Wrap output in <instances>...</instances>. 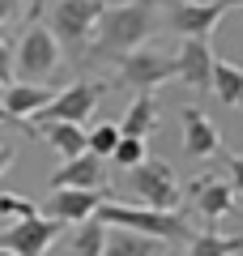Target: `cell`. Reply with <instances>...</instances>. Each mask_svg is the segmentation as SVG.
Returning a JSON list of instances; mask_svg holds the SVG:
<instances>
[{
	"instance_id": "cell-1",
	"label": "cell",
	"mask_w": 243,
	"mask_h": 256,
	"mask_svg": "<svg viewBox=\"0 0 243 256\" xmlns=\"http://www.w3.org/2000/svg\"><path fill=\"white\" fill-rule=\"evenodd\" d=\"M162 30V0H120L107 4L98 22V34H94L90 60H124V56L141 52L154 34Z\"/></svg>"
},
{
	"instance_id": "cell-2",
	"label": "cell",
	"mask_w": 243,
	"mask_h": 256,
	"mask_svg": "<svg viewBox=\"0 0 243 256\" xmlns=\"http://www.w3.org/2000/svg\"><path fill=\"white\" fill-rule=\"evenodd\" d=\"M102 13H107V4L102 0H56L52 4V34L56 43L64 47V56H68L72 64H86L90 60V47H94V34H98V22Z\"/></svg>"
},
{
	"instance_id": "cell-3",
	"label": "cell",
	"mask_w": 243,
	"mask_h": 256,
	"mask_svg": "<svg viewBox=\"0 0 243 256\" xmlns=\"http://www.w3.org/2000/svg\"><path fill=\"white\" fill-rule=\"evenodd\" d=\"M98 218L116 230H132V235L145 239H158V244H192V226L180 210L175 214H162V210H141V205H124V201H111L98 210Z\"/></svg>"
},
{
	"instance_id": "cell-4",
	"label": "cell",
	"mask_w": 243,
	"mask_h": 256,
	"mask_svg": "<svg viewBox=\"0 0 243 256\" xmlns=\"http://www.w3.org/2000/svg\"><path fill=\"white\" fill-rule=\"evenodd\" d=\"M128 196L141 210H162V214H175L184 205V188L166 158H145L141 166H132L128 171Z\"/></svg>"
},
{
	"instance_id": "cell-5",
	"label": "cell",
	"mask_w": 243,
	"mask_h": 256,
	"mask_svg": "<svg viewBox=\"0 0 243 256\" xmlns=\"http://www.w3.org/2000/svg\"><path fill=\"white\" fill-rule=\"evenodd\" d=\"M60 68V43L43 26V18L30 22V30L22 34V43L13 47V73L26 86H43V77H52Z\"/></svg>"
},
{
	"instance_id": "cell-6",
	"label": "cell",
	"mask_w": 243,
	"mask_h": 256,
	"mask_svg": "<svg viewBox=\"0 0 243 256\" xmlns=\"http://www.w3.org/2000/svg\"><path fill=\"white\" fill-rule=\"evenodd\" d=\"M171 77H180V60H175L171 52H162V47H141V52H132V56L120 60L116 82L132 86V90H141V94H154V86L171 82Z\"/></svg>"
},
{
	"instance_id": "cell-7",
	"label": "cell",
	"mask_w": 243,
	"mask_h": 256,
	"mask_svg": "<svg viewBox=\"0 0 243 256\" xmlns=\"http://www.w3.org/2000/svg\"><path fill=\"white\" fill-rule=\"evenodd\" d=\"M226 0H162V26L184 38H209L214 26L226 18Z\"/></svg>"
},
{
	"instance_id": "cell-8",
	"label": "cell",
	"mask_w": 243,
	"mask_h": 256,
	"mask_svg": "<svg viewBox=\"0 0 243 256\" xmlns=\"http://www.w3.org/2000/svg\"><path fill=\"white\" fill-rule=\"evenodd\" d=\"M102 94H111L107 82H72L68 90L56 94V102L34 120V124H86Z\"/></svg>"
},
{
	"instance_id": "cell-9",
	"label": "cell",
	"mask_w": 243,
	"mask_h": 256,
	"mask_svg": "<svg viewBox=\"0 0 243 256\" xmlns=\"http://www.w3.org/2000/svg\"><path fill=\"white\" fill-rule=\"evenodd\" d=\"M60 235H64V222L38 214L30 222H13L9 230H0V248L4 252H18V256H47V248Z\"/></svg>"
},
{
	"instance_id": "cell-10",
	"label": "cell",
	"mask_w": 243,
	"mask_h": 256,
	"mask_svg": "<svg viewBox=\"0 0 243 256\" xmlns=\"http://www.w3.org/2000/svg\"><path fill=\"white\" fill-rule=\"evenodd\" d=\"M184 196H188L192 210L209 222V230H214L218 222L234 210V201H239V192L230 188V180H218V175H196V180L184 188Z\"/></svg>"
},
{
	"instance_id": "cell-11",
	"label": "cell",
	"mask_w": 243,
	"mask_h": 256,
	"mask_svg": "<svg viewBox=\"0 0 243 256\" xmlns=\"http://www.w3.org/2000/svg\"><path fill=\"white\" fill-rule=\"evenodd\" d=\"M175 60H180V82L192 86L196 94H214V47H209V38H184L180 52H175Z\"/></svg>"
},
{
	"instance_id": "cell-12",
	"label": "cell",
	"mask_w": 243,
	"mask_h": 256,
	"mask_svg": "<svg viewBox=\"0 0 243 256\" xmlns=\"http://www.w3.org/2000/svg\"><path fill=\"white\" fill-rule=\"evenodd\" d=\"M56 94H60V90H52V86H26V82H13L9 90L0 94V98H4V107H9V116L18 120L22 132H34V124H30V120L43 116V111L56 102Z\"/></svg>"
},
{
	"instance_id": "cell-13",
	"label": "cell",
	"mask_w": 243,
	"mask_h": 256,
	"mask_svg": "<svg viewBox=\"0 0 243 256\" xmlns=\"http://www.w3.org/2000/svg\"><path fill=\"white\" fill-rule=\"evenodd\" d=\"M107 205V192H77V188H64L47 196V218L64 222V226H81V222L98 218V210Z\"/></svg>"
},
{
	"instance_id": "cell-14",
	"label": "cell",
	"mask_w": 243,
	"mask_h": 256,
	"mask_svg": "<svg viewBox=\"0 0 243 256\" xmlns=\"http://www.w3.org/2000/svg\"><path fill=\"white\" fill-rule=\"evenodd\" d=\"M52 192H64V188H77V192H102L107 188V166H102L98 154H81L72 162H64L60 171H52Z\"/></svg>"
},
{
	"instance_id": "cell-15",
	"label": "cell",
	"mask_w": 243,
	"mask_h": 256,
	"mask_svg": "<svg viewBox=\"0 0 243 256\" xmlns=\"http://www.w3.org/2000/svg\"><path fill=\"white\" fill-rule=\"evenodd\" d=\"M180 120H184V150H188V158H214L218 146H222L214 120H209L200 107H184Z\"/></svg>"
},
{
	"instance_id": "cell-16",
	"label": "cell",
	"mask_w": 243,
	"mask_h": 256,
	"mask_svg": "<svg viewBox=\"0 0 243 256\" xmlns=\"http://www.w3.org/2000/svg\"><path fill=\"white\" fill-rule=\"evenodd\" d=\"M34 128L47 137V146H52L60 158H68V162L81 158V154H90V132H86L81 124H34Z\"/></svg>"
},
{
	"instance_id": "cell-17",
	"label": "cell",
	"mask_w": 243,
	"mask_h": 256,
	"mask_svg": "<svg viewBox=\"0 0 243 256\" xmlns=\"http://www.w3.org/2000/svg\"><path fill=\"white\" fill-rule=\"evenodd\" d=\"M154 128H158V98H154V94H136V98L128 102L124 120H120V132H124V137L145 141Z\"/></svg>"
},
{
	"instance_id": "cell-18",
	"label": "cell",
	"mask_w": 243,
	"mask_h": 256,
	"mask_svg": "<svg viewBox=\"0 0 243 256\" xmlns=\"http://www.w3.org/2000/svg\"><path fill=\"white\" fill-rule=\"evenodd\" d=\"M107 239H111V226L102 218H90L81 222L68 239V256H102L107 252Z\"/></svg>"
},
{
	"instance_id": "cell-19",
	"label": "cell",
	"mask_w": 243,
	"mask_h": 256,
	"mask_svg": "<svg viewBox=\"0 0 243 256\" xmlns=\"http://www.w3.org/2000/svg\"><path fill=\"white\" fill-rule=\"evenodd\" d=\"M214 94L218 102H226L230 111H243V68L230 60H218L214 64Z\"/></svg>"
},
{
	"instance_id": "cell-20",
	"label": "cell",
	"mask_w": 243,
	"mask_h": 256,
	"mask_svg": "<svg viewBox=\"0 0 243 256\" xmlns=\"http://www.w3.org/2000/svg\"><path fill=\"white\" fill-rule=\"evenodd\" d=\"M243 252V235H218V230H200V235H192V248L188 256H239Z\"/></svg>"
},
{
	"instance_id": "cell-21",
	"label": "cell",
	"mask_w": 243,
	"mask_h": 256,
	"mask_svg": "<svg viewBox=\"0 0 243 256\" xmlns=\"http://www.w3.org/2000/svg\"><path fill=\"white\" fill-rule=\"evenodd\" d=\"M102 256H158V239L132 235V230H111L107 252H102Z\"/></svg>"
},
{
	"instance_id": "cell-22",
	"label": "cell",
	"mask_w": 243,
	"mask_h": 256,
	"mask_svg": "<svg viewBox=\"0 0 243 256\" xmlns=\"http://www.w3.org/2000/svg\"><path fill=\"white\" fill-rule=\"evenodd\" d=\"M120 141H124V132H120V124H98L90 132V154H98V158H111L120 150Z\"/></svg>"
},
{
	"instance_id": "cell-23",
	"label": "cell",
	"mask_w": 243,
	"mask_h": 256,
	"mask_svg": "<svg viewBox=\"0 0 243 256\" xmlns=\"http://www.w3.org/2000/svg\"><path fill=\"white\" fill-rule=\"evenodd\" d=\"M145 158H150V154H145V141L124 137V141H120V150L111 154V162H116V166H124V171H132V166H141Z\"/></svg>"
},
{
	"instance_id": "cell-24",
	"label": "cell",
	"mask_w": 243,
	"mask_h": 256,
	"mask_svg": "<svg viewBox=\"0 0 243 256\" xmlns=\"http://www.w3.org/2000/svg\"><path fill=\"white\" fill-rule=\"evenodd\" d=\"M0 214L18 218V222H30V218H38V205L26 201V196H13V192H0Z\"/></svg>"
},
{
	"instance_id": "cell-25",
	"label": "cell",
	"mask_w": 243,
	"mask_h": 256,
	"mask_svg": "<svg viewBox=\"0 0 243 256\" xmlns=\"http://www.w3.org/2000/svg\"><path fill=\"white\" fill-rule=\"evenodd\" d=\"M13 86V47L0 43V90H9Z\"/></svg>"
},
{
	"instance_id": "cell-26",
	"label": "cell",
	"mask_w": 243,
	"mask_h": 256,
	"mask_svg": "<svg viewBox=\"0 0 243 256\" xmlns=\"http://www.w3.org/2000/svg\"><path fill=\"white\" fill-rule=\"evenodd\" d=\"M226 175H230V188L243 196V154H226Z\"/></svg>"
},
{
	"instance_id": "cell-27",
	"label": "cell",
	"mask_w": 243,
	"mask_h": 256,
	"mask_svg": "<svg viewBox=\"0 0 243 256\" xmlns=\"http://www.w3.org/2000/svg\"><path fill=\"white\" fill-rule=\"evenodd\" d=\"M22 13V0H0V26H4V22H13Z\"/></svg>"
},
{
	"instance_id": "cell-28",
	"label": "cell",
	"mask_w": 243,
	"mask_h": 256,
	"mask_svg": "<svg viewBox=\"0 0 243 256\" xmlns=\"http://www.w3.org/2000/svg\"><path fill=\"white\" fill-rule=\"evenodd\" d=\"M13 158H18V150H13V146H4V141H0V175H4V171H9V166H13Z\"/></svg>"
},
{
	"instance_id": "cell-29",
	"label": "cell",
	"mask_w": 243,
	"mask_h": 256,
	"mask_svg": "<svg viewBox=\"0 0 243 256\" xmlns=\"http://www.w3.org/2000/svg\"><path fill=\"white\" fill-rule=\"evenodd\" d=\"M0 124H13V128H18V120L9 116V107H4V98H0Z\"/></svg>"
},
{
	"instance_id": "cell-30",
	"label": "cell",
	"mask_w": 243,
	"mask_h": 256,
	"mask_svg": "<svg viewBox=\"0 0 243 256\" xmlns=\"http://www.w3.org/2000/svg\"><path fill=\"white\" fill-rule=\"evenodd\" d=\"M38 13H43V0H30V22H34Z\"/></svg>"
},
{
	"instance_id": "cell-31",
	"label": "cell",
	"mask_w": 243,
	"mask_h": 256,
	"mask_svg": "<svg viewBox=\"0 0 243 256\" xmlns=\"http://www.w3.org/2000/svg\"><path fill=\"white\" fill-rule=\"evenodd\" d=\"M226 4H230V9H243V0H226Z\"/></svg>"
},
{
	"instance_id": "cell-32",
	"label": "cell",
	"mask_w": 243,
	"mask_h": 256,
	"mask_svg": "<svg viewBox=\"0 0 243 256\" xmlns=\"http://www.w3.org/2000/svg\"><path fill=\"white\" fill-rule=\"evenodd\" d=\"M0 256H18V252H4V248H0Z\"/></svg>"
}]
</instances>
